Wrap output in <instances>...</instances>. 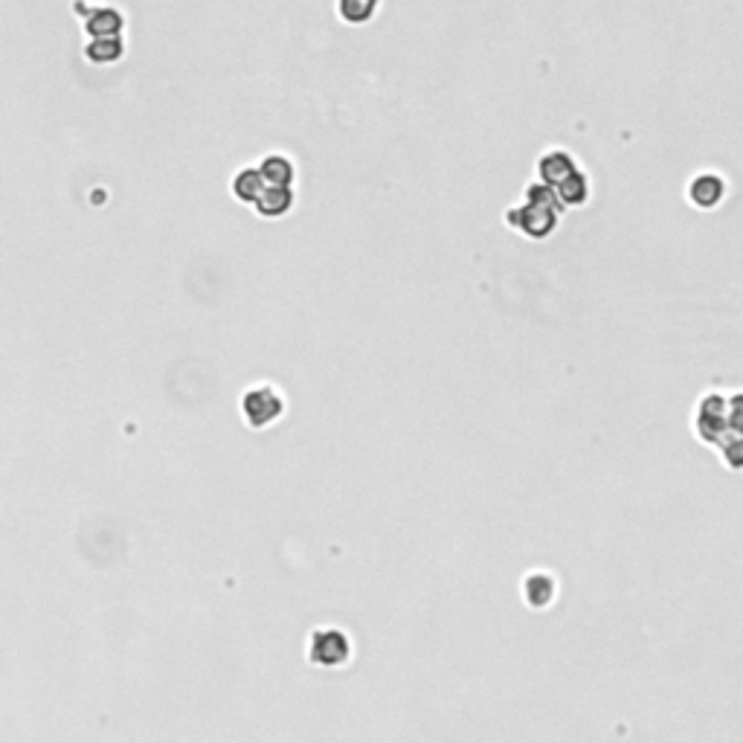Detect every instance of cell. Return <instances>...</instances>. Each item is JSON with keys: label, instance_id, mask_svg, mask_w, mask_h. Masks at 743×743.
I'll use <instances>...</instances> for the list:
<instances>
[{"label": "cell", "instance_id": "obj_10", "mask_svg": "<svg viewBox=\"0 0 743 743\" xmlns=\"http://www.w3.org/2000/svg\"><path fill=\"white\" fill-rule=\"evenodd\" d=\"M555 195L560 200V207H584L590 200V180L587 175L581 172H572L567 180H560V184L555 186Z\"/></svg>", "mask_w": 743, "mask_h": 743}, {"label": "cell", "instance_id": "obj_4", "mask_svg": "<svg viewBox=\"0 0 743 743\" xmlns=\"http://www.w3.org/2000/svg\"><path fill=\"white\" fill-rule=\"evenodd\" d=\"M505 221L511 224V227H517L523 235H528V239H546V235H551V230L558 227V212H551L546 207H537V204H526L523 207H517L511 212H505Z\"/></svg>", "mask_w": 743, "mask_h": 743}, {"label": "cell", "instance_id": "obj_12", "mask_svg": "<svg viewBox=\"0 0 743 743\" xmlns=\"http://www.w3.org/2000/svg\"><path fill=\"white\" fill-rule=\"evenodd\" d=\"M337 12L346 24H366L378 12V0H337Z\"/></svg>", "mask_w": 743, "mask_h": 743}, {"label": "cell", "instance_id": "obj_11", "mask_svg": "<svg viewBox=\"0 0 743 743\" xmlns=\"http://www.w3.org/2000/svg\"><path fill=\"white\" fill-rule=\"evenodd\" d=\"M265 192V180L258 175V168H241L239 175L233 177V195L241 200V204H253V200Z\"/></svg>", "mask_w": 743, "mask_h": 743}, {"label": "cell", "instance_id": "obj_1", "mask_svg": "<svg viewBox=\"0 0 743 743\" xmlns=\"http://www.w3.org/2000/svg\"><path fill=\"white\" fill-rule=\"evenodd\" d=\"M694 436L712 447L729 470L740 468V389H712L694 407Z\"/></svg>", "mask_w": 743, "mask_h": 743}, {"label": "cell", "instance_id": "obj_15", "mask_svg": "<svg viewBox=\"0 0 743 743\" xmlns=\"http://www.w3.org/2000/svg\"><path fill=\"white\" fill-rule=\"evenodd\" d=\"M526 200L528 204H537V207H546V209H551V212H564V207H560V200H558V195H555V189L551 186H546V184H528L526 186Z\"/></svg>", "mask_w": 743, "mask_h": 743}, {"label": "cell", "instance_id": "obj_3", "mask_svg": "<svg viewBox=\"0 0 743 743\" xmlns=\"http://www.w3.org/2000/svg\"><path fill=\"white\" fill-rule=\"evenodd\" d=\"M241 415L244 424L253 430H267L285 415V396L274 384H256L247 387L241 396Z\"/></svg>", "mask_w": 743, "mask_h": 743}, {"label": "cell", "instance_id": "obj_14", "mask_svg": "<svg viewBox=\"0 0 743 743\" xmlns=\"http://www.w3.org/2000/svg\"><path fill=\"white\" fill-rule=\"evenodd\" d=\"M122 55V38L119 36H108V38H96L87 47V59L90 61H117Z\"/></svg>", "mask_w": 743, "mask_h": 743}, {"label": "cell", "instance_id": "obj_6", "mask_svg": "<svg viewBox=\"0 0 743 743\" xmlns=\"http://www.w3.org/2000/svg\"><path fill=\"white\" fill-rule=\"evenodd\" d=\"M253 209L262 218H282L294 209V189L290 186H265V192L253 200Z\"/></svg>", "mask_w": 743, "mask_h": 743}, {"label": "cell", "instance_id": "obj_7", "mask_svg": "<svg viewBox=\"0 0 743 743\" xmlns=\"http://www.w3.org/2000/svg\"><path fill=\"white\" fill-rule=\"evenodd\" d=\"M558 592V581L549 576V572H528L526 581H523V595H526V604L528 607H549L551 599H555Z\"/></svg>", "mask_w": 743, "mask_h": 743}, {"label": "cell", "instance_id": "obj_8", "mask_svg": "<svg viewBox=\"0 0 743 743\" xmlns=\"http://www.w3.org/2000/svg\"><path fill=\"white\" fill-rule=\"evenodd\" d=\"M258 175H262L265 186H290L297 177V168L288 154H267L258 163Z\"/></svg>", "mask_w": 743, "mask_h": 743}, {"label": "cell", "instance_id": "obj_2", "mask_svg": "<svg viewBox=\"0 0 743 743\" xmlns=\"http://www.w3.org/2000/svg\"><path fill=\"white\" fill-rule=\"evenodd\" d=\"M352 657H355L352 633L343 630L340 625H320L308 633V641H306L308 665L323 668V671H337V668L348 665Z\"/></svg>", "mask_w": 743, "mask_h": 743}, {"label": "cell", "instance_id": "obj_13", "mask_svg": "<svg viewBox=\"0 0 743 743\" xmlns=\"http://www.w3.org/2000/svg\"><path fill=\"white\" fill-rule=\"evenodd\" d=\"M119 29H122V15L114 12V9H99V12H94L87 20V32L96 38L119 36Z\"/></svg>", "mask_w": 743, "mask_h": 743}, {"label": "cell", "instance_id": "obj_9", "mask_svg": "<svg viewBox=\"0 0 743 743\" xmlns=\"http://www.w3.org/2000/svg\"><path fill=\"white\" fill-rule=\"evenodd\" d=\"M723 177L717 175H697L689 186V198L691 204L703 207V209H712L720 204V198H723Z\"/></svg>", "mask_w": 743, "mask_h": 743}, {"label": "cell", "instance_id": "obj_5", "mask_svg": "<svg viewBox=\"0 0 743 743\" xmlns=\"http://www.w3.org/2000/svg\"><path fill=\"white\" fill-rule=\"evenodd\" d=\"M572 172H578L576 160H572V154L560 151V149H551L546 154H540L537 160V175H540V184H546L555 189L560 180H567Z\"/></svg>", "mask_w": 743, "mask_h": 743}]
</instances>
